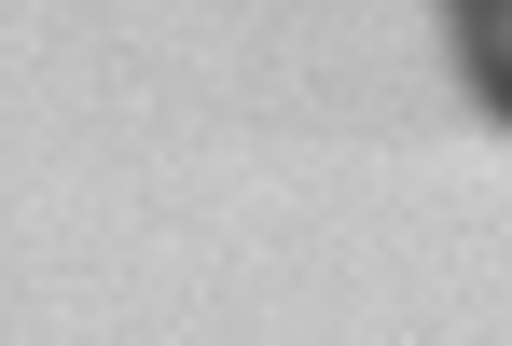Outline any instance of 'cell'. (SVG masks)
<instances>
[{"label": "cell", "instance_id": "obj_1", "mask_svg": "<svg viewBox=\"0 0 512 346\" xmlns=\"http://www.w3.org/2000/svg\"><path fill=\"white\" fill-rule=\"evenodd\" d=\"M457 14V56H471V84H485V111L512 125V0H443Z\"/></svg>", "mask_w": 512, "mask_h": 346}]
</instances>
